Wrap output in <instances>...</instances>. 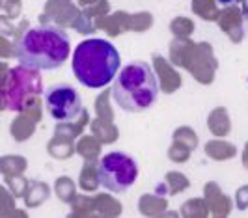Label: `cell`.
I'll return each mask as SVG.
<instances>
[{"mask_svg": "<svg viewBox=\"0 0 248 218\" xmlns=\"http://www.w3.org/2000/svg\"><path fill=\"white\" fill-rule=\"evenodd\" d=\"M69 36L56 26H34L19 37L15 56L19 63L32 71L58 69L69 58Z\"/></svg>", "mask_w": 248, "mask_h": 218, "instance_id": "6da1fadb", "label": "cell"}, {"mask_svg": "<svg viewBox=\"0 0 248 218\" xmlns=\"http://www.w3.org/2000/svg\"><path fill=\"white\" fill-rule=\"evenodd\" d=\"M122 65V56L110 41L90 37L78 43L73 54L75 78L90 90H99L110 84Z\"/></svg>", "mask_w": 248, "mask_h": 218, "instance_id": "7a4b0ae2", "label": "cell"}, {"mask_svg": "<svg viewBox=\"0 0 248 218\" xmlns=\"http://www.w3.org/2000/svg\"><path fill=\"white\" fill-rule=\"evenodd\" d=\"M138 179V162L122 151L107 153L97 164V183L108 192H127Z\"/></svg>", "mask_w": 248, "mask_h": 218, "instance_id": "277c9868", "label": "cell"}, {"mask_svg": "<svg viewBox=\"0 0 248 218\" xmlns=\"http://www.w3.org/2000/svg\"><path fill=\"white\" fill-rule=\"evenodd\" d=\"M239 0H217V4H220V6H233Z\"/></svg>", "mask_w": 248, "mask_h": 218, "instance_id": "8992f818", "label": "cell"}, {"mask_svg": "<svg viewBox=\"0 0 248 218\" xmlns=\"http://www.w3.org/2000/svg\"><path fill=\"white\" fill-rule=\"evenodd\" d=\"M45 109L56 121H75L82 112L80 93L69 84L50 86L45 92Z\"/></svg>", "mask_w": 248, "mask_h": 218, "instance_id": "5b68a950", "label": "cell"}, {"mask_svg": "<svg viewBox=\"0 0 248 218\" xmlns=\"http://www.w3.org/2000/svg\"><path fill=\"white\" fill-rule=\"evenodd\" d=\"M159 97V80L146 62L127 63L112 84V99L125 112H146Z\"/></svg>", "mask_w": 248, "mask_h": 218, "instance_id": "3957f363", "label": "cell"}]
</instances>
